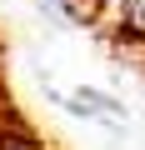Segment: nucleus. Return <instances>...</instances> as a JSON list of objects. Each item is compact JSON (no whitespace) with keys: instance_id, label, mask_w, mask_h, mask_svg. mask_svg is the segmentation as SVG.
<instances>
[{"instance_id":"obj_1","label":"nucleus","mask_w":145,"mask_h":150,"mask_svg":"<svg viewBox=\"0 0 145 150\" xmlns=\"http://www.w3.org/2000/svg\"><path fill=\"white\" fill-rule=\"evenodd\" d=\"M110 15L120 30L130 35H145V0H110Z\"/></svg>"}]
</instances>
